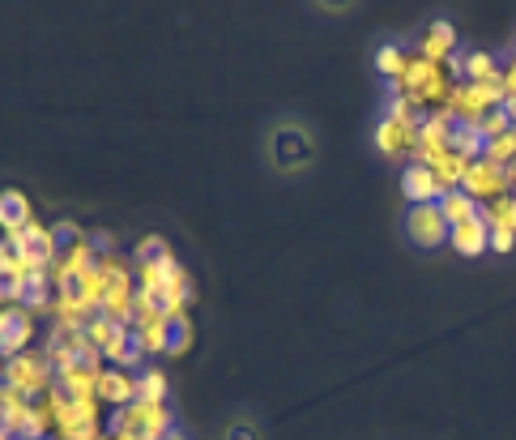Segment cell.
I'll list each match as a JSON object with an SVG mask.
<instances>
[{
  "label": "cell",
  "mask_w": 516,
  "mask_h": 440,
  "mask_svg": "<svg viewBox=\"0 0 516 440\" xmlns=\"http://www.w3.org/2000/svg\"><path fill=\"white\" fill-rule=\"evenodd\" d=\"M504 180H508V188H516V163L504 167Z\"/></svg>",
  "instance_id": "cell-43"
},
{
  "label": "cell",
  "mask_w": 516,
  "mask_h": 440,
  "mask_svg": "<svg viewBox=\"0 0 516 440\" xmlns=\"http://www.w3.org/2000/svg\"><path fill=\"white\" fill-rule=\"evenodd\" d=\"M423 167H431L435 184H440V197H444V193H457V188L465 184V171H470V159H461L457 150H444L440 159H431V163H423Z\"/></svg>",
  "instance_id": "cell-19"
},
{
  "label": "cell",
  "mask_w": 516,
  "mask_h": 440,
  "mask_svg": "<svg viewBox=\"0 0 516 440\" xmlns=\"http://www.w3.org/2000/svg\"><path fill=\"white\" fill-rule=\"evenodd\" d=\"M418 146V120H389L380 116L376 124V150L389 154V159H414Z\"/></svg>",
  "instance_id": "cell-11"
},
{
  "label": "cell",
  "mask_w": 516,
  "mask_h": 440,
  "mask_svg": "<svg viewBox=\"0 0 516 440\" xmlns=\"http://www.w3.org/2000/svg\"><path fill=\"white\" fill-rule=\"evenodd\" d=\"M141 372H124V368H103L99 372V402L111 406V411H124V406H133L137 394H141Z\"/></svg>",
  "instance_id": "cell-12"
},
{
  "label": "cell",
  "mask_w": 516,
  "mask_h": 440,
  "mask_svg": "<svg viewBox=\"0 0 516 440\" xmlns=\"http://www.w3.org/2000/svg\"><path fill=\"white\" fill-rule=\"evenodd\" d=\"M167 248H171V244L163 240V235H141L137 248H133L128 257H133V265H141V261H158V257L167 253Z\"/></svg>",
  "instance_id": "cell-32"
},
{
  "label": "cell",
  "mask_w": 516,
  "mask_h": 440,
  "mask_svg": "<svg viewBox=\"0 0 516 440\" xmlns=\"http://www.w3.org/2000/svg\"><path fill=\"white\" fill-rule=\"evenodd\" d=\"M35 338H39V321L35 317H26V308H22V321L13 325V334L0 342V351H5V359H13V355H26L30 347H35Z\"/></svg>",
  "instance_id": "cell-26"
},
{
  "label": "cell",
  "mask_w": 516,
  "mask_h": 440,
  "mask_svg": "<svg viewBox=\"0 0 516 440\" xmlns=\"http://www.w3.org/2000/svg\"><path fill=\"white\" fill-rule=\"evenodd\" d=\"M107 287H111V282L99 274V265H94V270H86L82 278L73 282V291H77V300H82V308H86V312H99V308H103Z\"/></svg>",
  "instance_id": "cell-25"
},
{
  "label": "cell",
  "mask_w": 516,
  "mask_h": 440,
  "mask_svg": "<svg viewBox=\"0 0 516 440\" xmlns=\"http://www.w3.org/2000/svg\"><path fill=\"white\" fill-rule=\"evenodd\" d=\"M389 94H406V99L418 107V112H440V107H448V99H453V77L444 73V65H431V60L423 56H410V69L401 82H389Z\"/></svg>",
  "instance_id": "cell-1"
},
{
  "label": "cell",
  "mask_w": 516,
  "mask_h": 440,
  "mask_svg": "<svg viewBox=\"0 0 516 440\" xmlns=\"http://www.w3.org/2000/svg\"><path fill=\"white\" fill-rule=\"evenodd\" d=\"M90 244H94V253H99V257H103V253H116V248H120L111 231H90Z\"/></svg>",
  "instance_id": "cell-38"
},
{
  "label": "cell",
  "mask_w": 516,
  "mask_h": 440,
  "mask_svg": "<svg viewBox=\"0 0 516 440\" xmlns=\"http://www.w3.org/2000/svg\"><path fill=\"white\" fill-rule=\"evenodd\" d=\"M107 432L116 440H167L175 432V419H171V406L167 402H133L124 411H111L107 419Z\"/></svg>",
  "instance_id": "cell-2"
},
{
  "label": "cell",
  "mask_w": 516,
  "mask_h": 440,
  "mask_svg": "<svg viewBox=\"0 0 516 440\" xmlns=\"http://www.w3.org/2000/svg\"><path fill=\"white\" fill-rule=\"evenodd\" d=\"M499 90H504V103L516 99V60H508L504 73H499Z\"/></svg>",
  "instance_id": "cell-37"
},
{
  "label": "cell",
  "mask_w": 516,
  "mask_h": 440,
  "mask_svg": "<svg viewBox=\"0 0 516 440\" xmlns=\"http://www.w3.org/2000/svg\"><path fill=\"white\" fill-rule=\"evenodd\" d=\"M478 129H482V137H487V141H495V137H504V133L512 129V124H508V116H504V107H499V112H491L487 120L478 124Z\"/></svg>",
  "instance_id": "cell-35"
},
{
  "label": "cell",
  "mask_w": 516,
  "mask_h": 440,
  "mask_svg": "<svg viewBox=\"0 0 516 440\" xmlns=\"http://www.w3.org/2000/svg\"><path fill=\"white\" fill-rule=\"evenodd\" d=\"M461 52V43H457V26L453 22H431L423 30V39H418V56L431 60V65H448Z\"/></svg>",
  "instance_id": "cell-15"
},
{
  "label": "cell",
  "mask_w": 516,
  "mask_h": 440,
  "mask_svg": "<svg viewBox=\"0 0 516 440\" xmlns=\"http://www.w3.org/2000/svg\"><path fill=\"white\" fill-rule=\"evenodd\" d=\"M227 440H256V428H248V423H239V428H231Z\"/></svg>",
  "instance_id": "cell-41"
},
{
  "label": "cell",
  "mask_w": 516,
  "mask_h": 440,
  "mask_svg": "<svg viewBox=\"0 0 516 440\" xmlns=\"http://www.w3.org/2000/svg\"><path fill=\"white\" fill-rule=\"evenodd\" d=\"M107 436V419H103V402H73L56 389V436L52 440H103Z\"/></svg>",
  "instance_id": "cell-3"
},
{
  "label": "cell",
  "mask_w": 516,
  "mask_h": 440,
  "mask_svg": "<svg viewBox=\"0 0 516 440\" xmlns=\"http://www.w3.org/2000/svg\"><path fill=\"white\" fill-rule=\"evenodd\" d=\"M448 248H453L457 257H487L491 253V227H487V218H470V223H461V227H448Z\"/></svg>",
  "instance_id": "cell-14"
},
{
  "label": "cell",
  "mask_w": 516,
  "mask_h": 440,
  "mask_svg": "<svg viewBox=\"0 0 516 440\" xmlns=\"http://www.w3.org/2000/svg\"><path fill=\"white\" fill-rule=\"evenodd\" d=\"M512 60H516V43H512Z\"/></svg>",
  "instance_id": "cell-46"
},
{
  "label": "cell",
  "mask_w": 516,
  "mask_h": 440,
  "mask_svg": "<svg viewBox=\"0 0 516 440\" xmlns=\"http://www.w3.org/2000/svg\"><path fill=\"white\" fill-rule=\"evenodd\" d=\"M499 73H504V65H499L495 52H465V77H461V82L491 86V82H499ZM461 82H457V86H461Z\"/></svg>",
  "instance_id": "cell-22"
},
{
  "label": "cell",
  "mask_w": 516,
  "mask_h": 440,
  "mask_svg": "<svg viewBox=\"0 0 516 440\" xmlns=\"http://www.w3.org/2000/svg\"><path fill=\"white\" fill-rule=\"evenodd\" d=\"M406 235L418 248H444L448 244V223L440 206H410L406 210Z\"/></svg>",
  "instance_id": "cell-9"
},
{
  "label": "cell",
  "mask_w": 516,
  "mask_h": 440,
  "mask_svg": "<svg viewBox=\"0 0 516 440\" xmlns=\"http://www.w3.org/2000/svg\"><path fill=\"white\" fill-rule=\"evenodd\" d=\"M167 440H188V436H184V432H171V436H167Z\"/></svg>",
  "instance_id": "cell-44"
},
{
  "label": "cell",
  "mask_w": 516,
  "mask_h": 440,
  "mask_svg": "<svg viewBox=\"0 0 516 440\" xmlns=\"http://www.w3.org/2000/svg\"><path fill=\"white\" fill-rule=\"evenodd\" d=\"M401 197H406V206H435V201H440V184H435L431 167H423V163L401 167Z\"/></svg>",
  "instance_id": "cell-16"
},
{
  "label": "cell",
  "mask_w": 516,
  "mask_h": 440,
  "mask_svg": "<svg viewBox=\"0 0 516 440\" xmlns=\"http://www.w3.org/2000/svg\"><path fill=\"white\" fill-rule=\"evenodd\" d=\"M133 342L145 359H158V355H171V321L163 312H150V317H137L133 321Z\"/></svg>",
  "instance_id": "cell-13"
},
{
  "label": "cell",
  "mask_w": 516,
  "mask_h": 440,
  "mask_svg": "<svg viewBox=\"0 0 516 440\" xmlns=\"http://www.w3.org/2000/svg\"><path fill=\"white\" fill-rule=\"evenodd\" d=\"M5 385L18 389L22 398L35 402V398H43V394H52V389H56V368H52V359L43 355V347H30L26 355H13L9 359Z\"/></svg>",
  "instance_id": "cell-4"
},
{
  "label": "cell",
  "mask_w": 516,
  "mask_h": 440,
  "mask_svg": "<svg viewBox=\"0 0 516 440\" xmlns=\"http://www.w3.org/2000/svg\"><path fill=\"white\" fill-rule=\"evenodd\" d=\"M499 107H504L499 82H491V86L461 82V86H453V99H448V112L457 116V124H482L491 112H499Z\"/></svg>",
  "instance_id": "cell-5"
},
{
  "label": "cell",
  "mask_w": 516,
  "mask_h": 440,
  "mask_svg": "<svg viewBox=\"0 0 516 440\" xmlns=\"http://www.w3.org/2000/svg\"><path fill=\"white\" fill-rule=\"evenodd\" d=\"M482 159L495 163V167H508V163H516V129H508L504 137L487 141V154H482Z\"/></svg>",
  "instance_id": "cell-31"
},
{
  "label": "cell",
  "mask_w": 516,
  "mask_h": 440,
  "mask_svg": "<svg viewBox=\"0 0 516 440\" xmlns=\"http://www.w3.org/2000/svg\"><path fill=\"white\" fill-rule=\"evenodd\" d=\"M410 56H414V52H406L401 43H384L380 52H376V73L384 77V82H401V77H406V69H410Z\"/></svg>",
  "instance_id": "cell-24"
},
{
  "label": "cell",
  "mask_w": 516,
  "mask_h": 440,
  "mask_svg": "<svg viewBox=\"0 0 516 440\" xmlns=\"http://www.w3.org/2000/svg\"><path fill=\"white\" fill-rule=\"evenodd\" d=\"M461 193H470L478 206H491V201H499L504 193H512V188H508V180H504V167H495V163H487V159H474L470 171H465Z\"/></svg>",
  "instance_id": "cell-8"
},
{
  "label": "cell",
  "mask_w": 516,
  "mask_h": 440,
  "mask_svg": "<svg viewBox=\"0 0 516 440\" xmlns=\"http://www.w3.org/2000/svg\"><path fill=\"white\" fill-rule=\"evenodd\" d=\"M453 129H457V116L440 107V112H427L418 120V146H414V159L410 163H431L440 159L444 150H453Z\"/></svg>",
  "instance_id": "cell-6"
},
{
  "label": "cell",
  "mask_w": 516,
  "mask_h": 440,
  "mask_svg": "<svg viewBox=\"0 0 516 440\" xmlns=\"http://www.w3.org/2000/svg\"><path fill=\"white\" fill-rule=\"evenodd\" d=\"M22 321V308H0V342L13 334V325Z\"/></svg>",
  "instance_id": "cell-39"
},
{
  "label": "cell",
  "mask_w": 516,
  "mask_h": 440,
  "mask_svg": "<svg viewBox=\"0 0 516 440\" xmlns=\"http://www.w3.org/2000/svg\"><path fill=\"white\" fill-rule=\"evenodd\" d=\"M482 218H487V227H504L516 235V197L504 193L499 201H491V206H482Z\"/></svg>",
  "instance_id": "cell-28"
},
{
  "label": "cell",
  "mask_w": 516,
  "mask_h": 440,
  "mask_svg": "<svg viewBox=\"0 0 516 440\" xmlns=\"http://www.w3.org/2000/svg\"><path fill=\"white\" fill-rule=\"evenodd\" d=\"M9 261H13V248H9V240H5V235H0V274L9 270Z\"/></svg>",
  "instance_id": "cell-40"
},
{
  "label": "cell",
  "mask_w": 516,
  "mask_h": 440,
  "mask_svg": "<svg viewBox=\"0 0 516 440\" xmlns=\"http://www.w3.org/2000/svg\"><path fill=\"white\" fill-rule=\"evenodd\" d=\"M192 347V321H171V355H184Z\"/></svg>",
  "instance_id": "cell-34"
},
{
  "label": "cell",
  "mask_w": 516,
  "mask_h": 440,
  "mask_svg": "<svg viewBox=\"0 0 516 440\" xmlns=\"http://www.w3.org/2000/svg\"><path fill=\"white\" fill-rule=\"evenodd\" d=\"M137 381H141V402H167V376H163V368H145L141 376H137Z\"/></svg>",
  "instance_id": "cell-30"
},
{
  "label": "cell",
  "mask_w": 516,
  "mask_h": 440,
  "mask_svg": "<svg viewBox=\"0 0 516 440\" xmlns=\"http://www.w3.org/2000/svg\"><path fill=\"white\" fill-rule=\"evenodd\" d=\"M9 248L18 257H26L35 270H47L56 257H60V240H56V227H47V223H30L26 231H18V235H9Z\"/></svg>",
  "instance_id": "cell-7"
},
{
  "label": "cell",
  "mask_w": 516,
  "mask_h": 440,
  "mask_svg": "<svg viewBox=\"0 0 516 440\" xmlns=\"http://www.w3.org/2000/svg\"><path fill=\"white\" fill-rule=\"evenodd\" d=\"M0 440H13V436H9V432H5V428H0Z\"/></svg>",
  "instance_id": "cell-45"
},
{
  "label": "cell",
  "mask_w": 516,
  "mask_h": 440,
  "mask_svg": "<svg viewBox=\"0 0 516 440\" xmlns=\"http://www.w3.org/2000/svg\"><path fill=\"white\" fill-rule=\"evenodd\" d=\"M453 150L461 154V159H482V154H487V137H482V129L478 124H457L453 129Z\"/></svg>",
  "instance_id": "cell-27"
},
{
  "label": "cell",
  "mask_w": 516,
  "mask_h": 440,
  "mask_svg": "<svg viewBox=\"0 0 516 440\" xmlns=\"http://www.w3.org/2000/svg\"><path fill=\"white\" fill-rule=\"evenodd\" d=\"M94 265H99V274H103L107 282H124V278H133V257H128L124 248H116V253H103Z\"/></svg>",
  "instance_id": "cell-29"
},
{
  "label": "cell",
  "mask_w": 516,
  "mask_h": 440,
  "mask_svg": "<svg viewBox=\"0 0 516 440\" xmlns=\"http://www.w3.org/2000/svg\"><path fill=\"white\" fill-rule=\"evenodd\" d=\"M30 223H35V206H30V197L22 193V188H5V193H0V231H5V240L9 235H18V231H26Z\"/></svg>",
  "instance_id": "cell-18"
},
{
  "label": "cell",
  "mask_w": 516,
  "mask_h": 440,
  "mask_svg": "<svg viewBox=\"0 0 516 440\" xmlns=\"http://www.w3.org/2000/svg\"><path fill=\"white\" fill-rule=\"evenodd\" d=\"M435 206H440V214H444L448 227H461V223H470V218L482 214L478 201H474L470 193H461V188H457V193H444L440 201H435Z\"/></svg>",
  "instance_id": "cell-23"
},
{
  "label": "cell",
  "mask_w": 516,
  "mask_h": 440,
  "mask_svg": "<svg viewBox=\"0 0 516 440\" xmlns=\"http://www.w3.org/2000/svg\"><path fill=\"white\" fill-rule=\"evenodd\" d=\"M90 317H94V312H86V308H82V300H77V291H73V287L56 291L52 325H60V329H86V325H90Z\"/></svg>",
  "instance_id": "cell-20"
},
{
  "label": "cell",
  "mask_w": 516,
  "mask_h": 440,
  "mask_svg": "<svg viewBox=\"0 0 516 440\" xmlns=\"http://www.w3.org/2000/svg\"><path fill=\"white\" fill-rule=\"evenodd\" d=\"M512 248H516V235L504 231V227H491V253L504 257V253H512Z\"/></svg>",
  "instance_id": "cell-36"
},
{
  "label": "cell",
  "mask_w": 516,
  "mask_h": 440,
  "mask_svg": "<svg viewBox=\"0 0 516 440\" xmlns=\"http://www.w3.org/2000/svg\"><path fill=\"white\" fill-rule=\"evenodd\" d=\"M30 411V398H22L18 389H9V385H0V428H5L13 440L22 436V419Z\"/></svg>",
  "instance_id": "cell-21"
},
{
  "label": "cell",
  "mask_w": 516,
  "mask_h": 440,
  "mask_svg": "<svg viewBox=\"0 0 516 440\" xmlns=\"http://www.w3.org/2000/svg\"><path fill=\"white\" fill-rule=\"evenodd\" d=\"M99 372L103 368L73 364V368L56 372V389H60L64 398H73V402H90V398H99Z\"/></svg>",
  "instance_id": "cell-17"
},
{
  "label": "cell",
  "mask_w": 516,
  "mask_h": 440,
  "mask_svg": "<svg viewBox=\"0 0 516 440\" xmlns=\"http://www.w3.org/2000/svg\"><path fill=\"white\" fill-rule=\"evenodd\" d=\"M384 116L389 120H423V112L406 99V94H389V103H384Z\"/></svg>",
  "instance_id": "cell-33"
},
{
  "label": "cell",
  "mask_w": 516,
  "mask_h": 440,
  "mask_svg": "<svg viewBox=\"0 0 516 440\" xmlns=\"http://www.w3.org/2000/svg\"><path fill=\"white\" fill-rule=\"evenodd\" d=\"M86 347H90V342H86V329H60V325H52V329H47V338H43V355L52 359L56 372L82 364Z\"/></svg>",
  "instance_id": "cell-10"
},
{
  "label": "cell",
  "mask_w": 516,
  "mask_h": 440,
  "mask_svg": "<svg viewBox=\"0 0 516 440\" xmlns=\"http://www.w3.org/2000/svg\"><path fill=\"white\" fill-rule=\"evenodd\" d=\"M504 116H508V124L516 129V99H508V103H504Z\"/></svg>",
  "instance_id": "cell-42"
},
{
  "label": "cell",
  "mask_w": 516,
  "mask_h": 440,
  "mask_svg": "<svg viewBox=\"0 0 516 440\" xmlns=\"http://www.w3.org/2000/svg\"><path fill=\"white\" fill-rule=\"evenodd\" d=\"M103 440H116V436H111V432H107V436H103Z\"/></svg>",
  "instance_id": "cell-47"
}]
</instances>
